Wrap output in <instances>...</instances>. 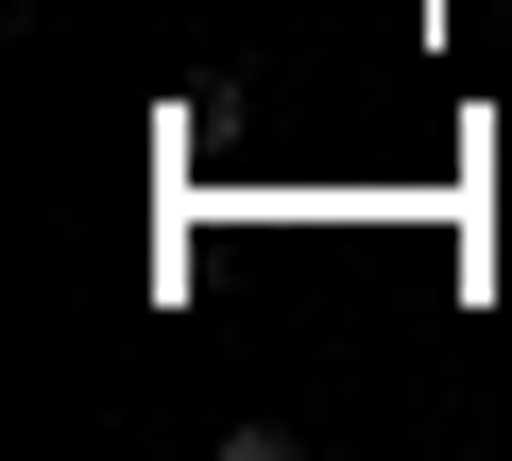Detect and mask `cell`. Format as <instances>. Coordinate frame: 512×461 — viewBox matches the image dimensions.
Returning a JSON list of instances; mask_svg holds the SVG:
<instances>
[]
</instances>
